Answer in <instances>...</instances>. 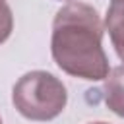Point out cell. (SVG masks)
Segmentation results:
<instances>
[{
    "label": "cell",
    "mask_w": 124,
    "mask_h": 124,
    "mask_svg": "<svg viewBox=\"0 0 124 124\" xmlns=\"http://www.w3.org/2000/svg\"><path fill=\"white\" fill-rule=\"evenodd\" d=\"M105 29L108 31L110 43L124 62V0H112L107 16H105Z\"/></svg>",
    "instance_id": "3"
},
{
    "label": "cell",
    "mask_w": 124,
    "mask_h": 124,
    "mask_svg": "<svg viewBox=\"0 0 124 124\" xmlns=\"http://www.w3.org/2000/svg\"><path fill=\"white\" fill-rule=\"evenodd\" d=\"M12 103L23 118L48 122L62 114L68 103V93L66 85L54 74L33 70L16 81L12 89Z\"/></svg>",
    "instance_id": "2"
},
{
    "label": "cell",
    "mask_w": 124,
    "mask_h": 124,
    "mask_svg": "<svg viewBox=\"0 0 124 124\" xmlns=\"http://www.w3.org/2000/svg\"><path fill=\"white\" fill-rule=\"evenodd\" d=\"M89 124H107V122H89Z\"/></svg>",
    "instance_id": "6"
},
{
    "label": "cell",
    "mask_w": 124,
    "mask_h": 124,
    "mask_svg": "<svg viewBox=\"0 0 124 124\" xmlns=\"http://www.w3.org/2000/svg\"><path fill=\"white\" fill-rule=\"evenodd\" d=\"M105 103L114 114L124 118V64L112 68L105 78Z\"/></svg>",
    "instance_id": "4"
},
{
    "label": "cell",
    "mask_w": 124,
    "mask_h": 124,
    "mask_svg": "<svg viewBox=\"0 0 124 124\" xmlns=\"http://www.w3.org/2000/svg\"><path fill=\"white\" fill-rule=\"evenodd\" d=\"M0 124H2V118H0Z\"/></svg>",
    "instance_id": "7"
},
{
    "label": "cell",
    "mask_w": 124,
    "mask_h": 124,
    "mask_svg": "<svg viewBox=\"0 0 124 124\" xmlns=\"http://www.w3.org/2000/svg\"><path fill=\"white\" fill-rule=\"evenodd\" d=\"M14 31V14L6 0H0V45L10 39Z\"/></svg>",
    "instance_id": "5"
},
{
    "label": "cell",
    "mask_w": 124,
    "mask_h": 124,
    "mask_svg": "<svg viewBox=\"0 0 124 124\" xmlns=\"http://www.w3.org/2000/svg\"><path fill=\"white\" fill-rule=\"evenodd\" d=\"M50 52L68 76L87 81L105 79L110 72L103 48V23L97 10L83 2H68L52 19Z\"/></svg>",
    "instance_id": "1"
}]
</instances>
